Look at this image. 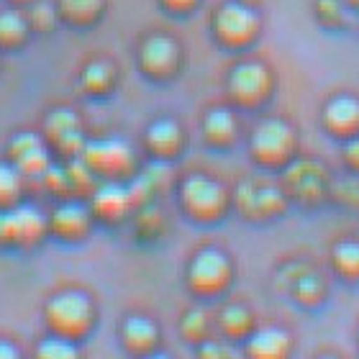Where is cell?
<instances>
[{"mask_svg": "<svg viewBox=\"0 0 359 359\" xmlns=\"http://www.w3.org/2000/svg\"><path fill=\"white\" fill-rule=\"evenodd\" d=\"M321 123L326 134L341 142L359 136V97L346 95V93L329 97L321 111Z\"/></svg>", "mask_w": 359, "mask_h": 359, "instance_id": "cell-17", "label": "cell"}, {"mask_svg": "<svg viewBox=\"0 0 359 359\" xmlns=\"http://www.w3.org/2000/svg\"><path fill=\"white\" fill-rule=\"evenodd\" d=\"M344 162H346V167H349V170L359 172V136H354V139L344 142Z\"/></svg>", "mask_w": 359, "mask_h": 359, "instance_id": "cell-33", "label": "cell"}, {"mask_svg": "<svg viewBox=\"0 0 359 359\" xmlns=\"http://www.w3.org/2000/svg\"><path fill=\"white\" fill-rule=\"evenodd\" d=\"M283 190L287 201L300 205H318L329 193V172L318 159L295 157L283 167Z\"/></svg>", "mask_w": 359, "mask_h": 359, "instance_id": "cell-11", "label": "cell"}, {"mask_svg": "<svg viewBox=\"0 0 359 359\" xmlns=\"http://www.w3.org/2000/svg\"><path fill=\"white\" fill-rule=\"evenodd\" d=\"M331 264L344 280H359V241L344 239L339 241L331 252Z\"/></svg>", "mask_w": 359, "mask_h": 359, "instance_id": "cell-27", "label": "cell"}, {"mask_svg": "<svg viewBox=\"0 0 359 359\" xmlns=\"http://www.w3.org/2000/svg\"><path fill=\"white\" fill-rule=\"evenodd\" d=\"M318 359H337V357H318Z\"/></svg>", "mask_w": 359, "mask_h": 359, "instance_id": "cell-39", "label": "cell"}, {"mask_svg": "<svg viewBox=\"0 0 359 359\" xmlns=\"http://www.w3.org/2000/svg\"><path fill=\"white\" fill-rule=\"evenodd\" d=\"M142 144L154 162H172L185 149V128L175 118H154L144 128Z\"/></svg>", "mask_w": 359, "mask_h": 359, "instance_id": "cell-16", "label": "cell"}, {"mask_svg": "<svg viewBox=\"0 0 359 359\" xmlns=\"http://www.w3.org/2000/svg\"><path fill=\"white\" fill-rule=\"evenodd\" d=\"M187 287L198 298H216L221 292L229 290L233 280V262L224 249L218 247H203L198 249L187 264L185 272Z\"/></svg>", "mask_w": 359, "mask_h": 359, "instance_id": "cell-9", "label": "cell"}, {"mask_svg": "<svg viewBox=\"0 0 359 359\" xmlns=\"http://www.w3.org/2000/svg\"><path fill=\"white\" fill-rule=\"evenodd\" d=\"M88 205L95 221H103V224H118L131 210H136L128 185L126 182H113V180H100L93 187V193L88 195Z\"/></svg>", "mask_w": 359, "mask_h": 359, "instance_id": "cell-14", "label": "cell"}, {"mask_svg": "<svg viewBox=\"0 0 359 359\" xmlns=\"http://www.w3.org/2000/svg\"><path fill=\"white\" fill-rule=\"evenodd\" d=\"M210 36L226 52H244L262 34V15L239 0H224L210 13Z\"/></svg>", "mask_w": 359, "mask_h": 359, "instance_id": "cell-1", "label": "cell"}, {"mask_svg": "<svg viewBox=\"0 0 359 359\" xmlns=\"http://www.w3.org/2000/svg\"><path fill=\"white\" fill-rule=\"evenodd\" d=\"M180 208L198 224H216L231 208V193L218 180L203 172L187 175L180 182Z\"/></svg>", "mask_w": 359, "mask_h": 359, "instance_id": "cell-5", "label": "cell"}, {"mask_svg": "<svg viewBox=\"0 0 359 359\" xmlns=\"http://www.w3.org/2000/svg\"><path fill=\"white\" fill-rule=\"evenodd\" d=\"M249 157L264 170H283L298 157V131L285 118L259 121L249 134Z\"/></svg>", "mask_w": 359, "mask_h": 359, "instance_id": "cell-3", "label": "cell"}, {"mask_svg": "<svg viewBox=\"0 0 359 359\" xmlns=\"http://www.w3.org/2000/svg\"><path fill=\"white\" fill-rule=\"evenodd\" d=\"M6 159L18 170L26 180L31 177H41V175L54 165V154L46 147L44 136L39 131H15L11 139H8V149Z\"/></svg>", "mask_w": 359, "mask_h": 359, "instance_id": "cell-12", "label": "cell"}, {"mask_svg": "<svg viewBox=\"0 0 359 359\" xmlns=\"http://www.w3.org/2000/svg\"><path fill=\"white\" fill-rule=\"evenodd\" d=\"M313 13L318 18V23L339 29L344 23V0H316Z\"/></svg>", "mask_w": 359, "mask_h": 359, "instance_id": "cell-30", "label": "cell"}, {"mask_svg": "<svg viewBox=\"0 0 359 359\" xmlns=\"http://www.w3.org/2000/svg\"><path fill=\"white\" fill-rule=\"evenodd\" d=\"M218 326L229 339H247L255 331V316L241 303H229L218 316Z\"/></svg>", "mask_w": 359, "mask_h": 359, "instance_id": "cell-25", "label": "cell"}, {"mask_svg": "<svg viewBox=\"0 0 359 359\" xmlns=\"http://www.w3.org/2000/svg\"><path fill=\"white\" fill-rule=\"evenodd\" d=\"M275 72L262 60H239L226 75V97L231 108L257 111L269 103L275 93Z\"/></svg>", "mask_w": 359, "mask_h": 359, "instance_id": "cell-2", "label": "cell"}, {"mask_svg": "<svg viewBox=\"0 0 359 359\" xmlns=\"http://www.w3.org/2000/svg\"><path fill=\"white\" fill-rule=\"evenodd\" d=\"M80 159L97 180L126 182L136 175V151L123 139H88Z\"/></svg>", "mask_w": 359, "mask_h": 359, "instance_id": "cell-8", "label": "cell"}, {"mask_svg": "<svg viewBox=\"0 0 359 359\" xmlns=\"http://www.w3.org/2000/svg\"><path fill=\"white\" fill-rule=\"evenodd\" d=\"M247 344V359H290L292 352V339L290 334L280 326H264L255 329L244 339Z\"/></svg>", "mask_w": 359, "mask_h": 359, "instance_id": "cell-21", "label": "cell"}, {"mask_svg": "<svg viewBox=\"0 0 359 359\" xmlns=\"http://www.w3.org/2000/svg\"><path fill=\"white\" fill-rule=\"evenodd\" d=\"M121 85V69L111 57H90L77 69V90L90 100L111 97Z\"/></svg>", "mask_w": 359, "mask_h": 359, "instance_id": "cell-15", "label": "cell"}, {"mask_svg": "<svg viewBox=\"0 0 359 359\" xmlns=\"http://www.w3.org/2000/svg\"><path fill=\"white\" fill-rule=\"evenodd\" d=\"M180 331H182V337L187 341H193V344H201L208 339V331H210V321H208V313L203 311V308H193V311H187L182 316V321H180Z\"/></svg>", "mask_w": 359, "mask_h": 359, "instance_id": "cell-29", "label": "cell"}, {"mask_svg": "<svg viewBox=\"0 0 359 359\" xmlns=\"http://www.w3.org/2000/svg\"><path fill=\"white\" fill-rule=\"evenodd\" d=\"M0 69H3V52H0Z\"/></svg>", "mask_w": 359, "mask_h": 359, "instance_id": "cell-38", "label": "cell"}, {"mask_svg": "<svg viewBox=\"0 0 359 359\" xmlns=\"http://www.w3.org/2000/svg\"><path fill=\"white\" fill-rule=\"evenodd\" d=\"M198 357H201V359H233L231 352H229L224 344H218V341H210V339L201 341V354H198Z\"/></svg>", "mask_w": 359, "mask_h": 359, "instance_id": "cell-32", "label": "cell"}, {"mask_svg": "<svg viewBox=\"0 0 359 359\" xmlns=\"http://www.w3.org/2000/svg\"><path fill=\"white\" fill-rule=\"evenodd\" d=\"M44 321L52 334L77 341L95 323V303L85 290H60L44 303Z\"/></svg>", "mask_w": 359, "mask_h": 359, "instance_id": "cell-4", "label": "cell"}, {"mask_svg": "<svg viewBox=\"0 0 359 359\" xmlns=\"http://www.w3.org/2000/svg\"><path fill=\"white\" fill-rule=\"evenodd\" d=\"M121 341L128 352L139 354V357L154 352L159 344L157 323L151 321L149 316H128L126 321L121 323Z\"/></svg>", "mask_w": 359, "mask_h": 359, "instance_id": "cell-22", "label": "cell"}, {"mask_svg": "<svg viewBox=\"0 0 359 359\" xmlns=\"http://www.w3.org/2000/svg\"><path fill=\"white\" fill-rule=\"evenodd\" d=\"M203 0H157V6L165 11L167 15H175V18H187L193 15L198 8H201Z\"/></svg>", "mask_w": 359, "mask_h": 359, "instance_id": "cell-31", "label": "cell"}, {"mask_svg": "<svg viewBox=\"0 0 359 359\" xmlns=\"http://www.w3.org/2000/svg\"><path fill=\"white\" fill-rule=\"evenodd\" d=\"M36 359H83V357H80V349L75 346L72 339L52 334V337H46L39 341Z\"/></svg>", "mask_w": 359, "mask_h": 359, "instance_id": "cell-28", "label": "cell"}, {"mask_svg": "<svg viewBox=\"0 0 359 359\" xmlns=\"http://www.w3.org/2000/svg\"><path fill=\"white\" fill-rule=\"evenodd\" d=\"M23 13L29 18L34 36H52L54 31L62 26L54 0H34V3H29V6L23 8Z\"/></svg>", "mask_w": 359, "mask_h": 359, "instance_id": "cell-24", "label": "cell"}, {"mask_svg": "<svg viewBox=\"0 0 359 359\" xmlns=\"http://www.w3.org/2000/svg\"><path fill=\"white\" fill-rule=\"evenodd\" d=\"M201 131L208 147H213V149H231L233 144L239 142L241 134L239 116H236L231 105H213L203 116Z\"/></svg>", "mask_w": 359, "mask_h": 359, "instance_id": "cell-19", "label": "cell"}, {"mask_svg": "<svg viewBox=\"0 0 359 359\" xmlns=\"http://www.w3.org/2000/svg\"><path fill=\"white\" fill-rule=\"evenodd\" d=\"M239 3H244V6H249V8H257V11H259V8H262L264 3H267V0H239Z\"/></svg>", "mask_w": 359, "mask_h": 359, "instance_id": "cell-35", "label": "cell"}, {"mask_svg": "<svg viewBox=\"0 0 359 359\" xmlns=\"http://www.w3.org/2000/svg\"><path fill=\"white\" fill-rule=\"evenodd\" d=\"M39 134L44 136L49 151H52L54 157H60L62 162L80 159L85 144H88L83 116L75 108H69V105H54V108H49L44 113V118H41Z\"/></svg>", "mask_w": 359, "mask_h": 359, "instance_id": "cell-7", "label": "cell"}, {"mask_svg": "<svg viewBox=\"0 0 359 359\" xmlns=\"http://www.w3.org/2000/svg\"><path fill=\"white\" fill-rule=\"evenodd\" d=\"M287 195L283 185H272L264 180H244L231 193V205L249 221H272L287 208Z\"/></svg>", "mask_w": 359, "mask_h": 359, "instance_id": "cell-10", "label": "cell"}, {"mask_svg": "<svg viewBox=\"0 0 359 359\" xmlns=\"http://www.w3.org/2000/svg\"><path fill=\"white\" fill-rule=\"evenodd\" d=\"M23 177L11 162H0V210H11L15 205H21L23 195Z\"/></svg>", "mask_w": 359, "mask_h": 359, "instance_id": "cell-26", "label": "cell"}, {"mask_svg": "<svg viewBox=\"0 0 359 359\" xmlns=\"http://www.w3.org/2000/svg\"><path fill=\"white\" fill-rule=\"evenodd\" d=\"M185 52L172 34L151 31L136 44V69L149 83H172L182 72Z\"/></svg>", "mask_w": 359, "mask_h": 359, "instance_id": "cell-6", "label": "cell"}, {"mask_svg": "<svg viewBox=\"0 0 359 359\" xmlns=\"http://www.w3.org/2000/svg\"><path fill=\"white\" fill-rule=\"evenodd\" d=\"M285 292L292 300H298L300 306H318L326 295V283L313 267L300 262H292L280 272Z\"/></svg>", "mask_w": 359, "mask_h": 359, "instance_id": "cell-18", "label": "cell"}, {"mask_svg": "<svg viewBox=\"0 0 359 359\" xmlns=\"http://www.w3.org/2000/svg\"><path fill=\"white\" fill-rule=\"evenodd\" d=\"M93 226H95V216H93L88 201H80V198H65L46 216V231L62 241L88 239Z\"/></svg>", "mask_w": 359, "mask_h": 359, "instance_id": "cell-13", "label": "cell"}, {"mask_svg": "<svg viewBox=\"0 0 359 359\" xmlns=\"http://www.w3.org/2000/svg\"><path fill=\"white\" fill-rule=\"evenodd\" d=\"M29 3H34V0H6V6H13V8H26Z\"/></svg>", "mask_w": 359, "mask_h": 359, "instance_id": "cell-37", "label": "cell"}, {"mask_svg": "<svg viewBox=\"0 0 359 359\" xmlns=\"http://www.w3.org/2000/svg\"><path fill=\"white\" fill-rule=\"evenodd\" d=\"M31 39H34V34H31L29 18L23 13V8H3L0 11V52H21Z\"/></svg>", "mask_w": 359, "mask_h": 359, "instance_id": "cell-23", "label": "cell"}, {"mask_svg": "<svg viewBox=\"0 0 359 359\" xmlns=\"http://www.w3.org/2000/svg\"><path fill=\"white\" fill-rule=\"evenodd\" d=\"M0 359H21V354H18V349H15L11 341H3V339H0Z\"/></svg>", "mask_w": 359, "mask_h": 359, "instance_id": "cell-34", "label": "cell"}, {"mask_svg": "<svg viewBox=\"0 0 359 359\" xmlns=\"http://www.w3.org/2000/svg\"><path fill=\"white\" fill-rule=\"evenodd\" d=\"M60 23L72 31H90L100 26L108 13V0H54Z\"/></svg>", "mask_w": 359, "mask_h": 359, "instance_id": "cell-20", "label": "cell"}, {"mask_svg": "<svg viewBox=\"0 0 359 359\" xmlns=\"http://www.w3.org/2000/svg\"><path fill=\"white\" fill-rule=\"evenodd\" d=\"M142 359H172L170 354H165V352H149V354H144Z\"/></svg>", "mask_w": 359, "mask_h": 359, "instance_id": "cell-36", "label": "cell"}]
</instances>
